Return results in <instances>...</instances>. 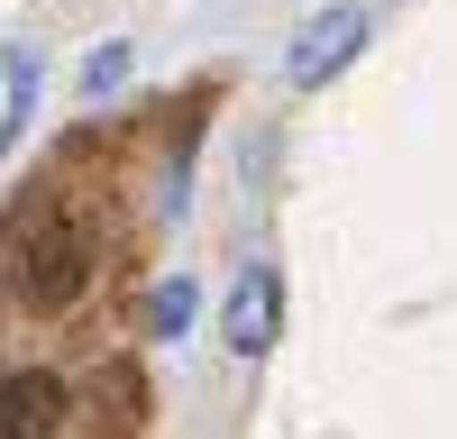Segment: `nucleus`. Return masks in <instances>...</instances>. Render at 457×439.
Masks as SVG:
<instances>
[{"label": "nucleus", "mask_w": 457, "mask_h": 439, "mask_svg": "<svg viewBox=\"0 0 457 439\" xmlns=\"http://www.w3.org/2000/svg\"><path fill=\"white\" fill-rule=\"evenodd\" d=\"M83 284H92V229L83 220H46V229L19 247V266H10V293L28 311H64Z\"/></svg>", "instance_id": "f257e3e1"}, {"label": "nucleus", "mask_w": 457, "mask_h": 439, "mask_svg": "<svg viewBox=\"0 0 457 439\" xmlns=\"http://www.w3.org/2000/svg\"><path fill=\"white\" fill-rule=\"evenodd\" d=\"M275 311H284V284H275V266H247L238 284H228L220 339L238 348V357H265V348H275Z\"/></svg>", "instance_id": "7ed1b4c3"}, {"label": "nucleus", "mask_w": 457, "mask_h": 439, "mask_svg": "<svg viewBox=\"0 0 457 439\" xmlns=\"http://www.w3.org/2000/svg\"><path fill=\"white\" fill-rule=\"evenodd\" d=\"M0 64H10V120H0V156H10L19 128H28V110H37V73H46V64H37V46H10Z\"/></svg>", "instance_id": "423d86ee"}, {"label": "nucleus", "mask_w": 457, "mask_h": 439, "mask_svg": "<svg viewBox=\"0 0 457 439\" xmlns=\"http://www.w3.org/2000/svg\"><path fill=\"white\" fill-rule=\"evenodd\" d=\"M120 83H129V46H92V55H83V101L120 92Z\"/></svg>", "instance_id": "0eeeda50"}, {"label": "nucleus", "mask_w": 457, "mask_h": 439, "mask_svg": "<svg viewBox=\"0 0 457 439\" xmlns=\"http://www.w3.org/2000/svg\"><path fill=\"white\" fill-rule=\"evenodd\" d=\"M55 430H64V385L46 366L0 376V439H55Z\"/></svg>", "instance_id": "20e7f679"}, {"label": "nucleus", "mask_w": 457, "mask_h": 439, "mask_svg": "<svg viewBox=\"0 0 457 439\" xmlns=\"http://www.w3.org/2000/svg\"><path fill=\"white\" fill-rule=\"evenodd\" d=\"M193 311H202V284H193V275H165V284L137 302V339H183Z\"/></svg>", "instance_id": "39448f33"}, {"label": "nucleus", "mask_w": 457, "mask_h": 439, "mask_svg": "<svg viewBox=\"0 0 457 439\" xmlns=\"http://www.w3.org/2000/svg\"><path fill=\"white\" fill-rule=\"evenodd\" d=\"M357 46H366V10H357V0H338V10H320V19H302V28H293L284 83L320 92L329 73H348V64H357Z\"/></svg>", "instance_id": "f03ea898"}]
</instances>
